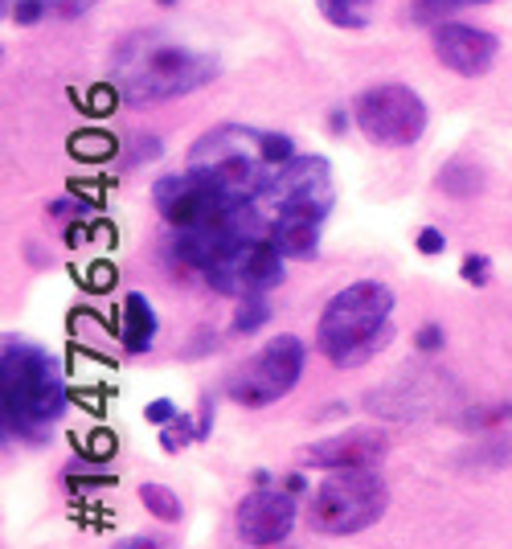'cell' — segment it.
Segmentation results:
<instances>
[{
    "mask_svg": "<svg viewBox=\"0 0 512 549\" xmlns=\"http://www.w3.org/2000/svg\"><path fill=\"white\" fill-rule=\"evenodd\" d=\"M316 9L328 25L345 33H365L373 25V0H316Z\"/></svg>",
    "mask_w": 512,
    "mask_h": 549,
    "instance_id": "cell-15",
    "label": "cell"
},
{
    "mask_svg": "<svg viewBox=\"0 0 512 549\" xmlns=\"http://www.w3.org/2000/svg\"><path fill=\"white\" fill-rule=\"evenodd\" d=\"M144 414H148V422H156V427H168L181 410H177V402L173 398H152L148 406H144Z\"/></svg>",
    "mask_w": 512,
    "mask_h": 549,
    "instance_id": "cell-27",
    "label": "cell"
},
{
    "mask_svg": "<svg viewBox=\"0 0 512 549\" xmlns=\"http://www.w3.org/2000/svg\"><path fill=\"white\" fill-rule=\"evenodd\" d=\"M353 115H357L361 136L377 148L418 144L426 132V119H431L418 91L406 87V82H377V87H365L353 103Z\"/></svg>",
    "mask_w": 512,
    "mask_h": 549,
    "instance_id": "cell-6",
    "label": "cell"
},
{
    "mask_svg": "<svg viewBox=\"0 0 512 549\" xmlns=\"http://www.w3.org/2000/svg\"><path fill=\"white\" fill-rule=\"evenodd\" d=\"M140 500H144V509L152 517H160L164 525L181 521V500H177V492H168L164 484H140Z\"/></svg>",
    "mask_w": 512,
    "mask_h": 549,
    "instance_id": "cell-18",
    "label": "cell"
},
{
    "mask_svg": "<svg viewBox=\"0 0 512 549\" xmlns=\"http://www.w3.org/2000/svg\"><path fill=\"white\" fill-rule=\"evenodd\" d=\"M70 152H74V156H91V160H107V156L115 152V140H111V136H95V132H91V136L82 132V136L70 140Z\"/></svg>",
    "mask_w": 512,
    "mask_h": 549,
    "instance_id": "cell-22",
    "label": "cell"
},
{
    "mask_svg": "<svg viewBox=\"0 0 512 549\" xmlns=\"http://www.w3.org/2000/svg\"><path fill=\"white\" fill-rule=\"evenodd\" d=\"M283 488H287V492H295V496H300V492H304L308 484H304V476H287V484H283Z\"/></svg>",
    "mask_w": 512,
    "mask_h": 549,
    "instance_id": "cell-35",
    "label": "cell"
},
{
    "mask_svg": "<svg viewBox=\"0 0 512 549\" xmlns=\"http://www.w3.org/2000/svg\"><path fill=\"white\" fill-rule=\"evenodd\" d=\"M189 443H197V427L185 418V414H177L168 427H160V447L164 451H181V447H189Z\"/></svg>",
    "mask_w": 512,
    "mask_h": 549,
    "instance_id": "cell-19",
    "label": "cell"
},
{
    "mask_svg": "<svg viewBox=\"0 0 512 549\" xmlns=\"http://www.w3.org/2000/svg\"><path fill=\"white\" fill-rule=\"evenodd\" d=\"M295 513H300V500H295V492L287 488H254L242 496L238 504V533L246 545H279L291 525H295Z\"/></svg>",
    "mask_w": 512,
    "mask_h": 549,
    "instance_id": "cell-10",
    "label": "cell"
},
{
    "mask_svg": "<svg viewBox=\"0 0 512 549\" xmlns=\"http://www.w3.org/2000/svg\"><path fill=\"white\" fill-rule=\"evenodd\" d=\"M496 422H512V406H492V410H467L459 418V427L463 431H484V427H496Z\"/></svg>",
    "mask_w": 512,
    "mask_h": 549,
    "instance_id": "cell-21",
    "label": "cell"
},
{
    "mask_svg": "<svg viewBox=\"0 0 512 549\" xmlns=\"http://www.w3.org/2000/svg\"><path fill=\"white\" fill-rule=\"evenodd\" d=\"M46 13H50L46 0H17V9H13V17H9V21H17V25H37Z\"/></svg>",
    "mask_w": 512,
    "mask_h": 549,
    "instance_id": "cell-26",
    "label": "cell"
},
{
    "mask_svg": "<svg viewBox=\"0 0 512 549\" xmlns=\"http://www.w3.org/2000/svg\"><path fill=\"white\" fill-rule=\"evenodd\" d=\"M435 185H439L447 197H455V201H472V197L484 189V168H480L476 160H447V164L439 168Z\"/></svg>",
    "mask_w": 512,
    "mask_h": 549,
    "instance_id": "cell-14",
    "label": "cell"
},
{
    "mask_svg": "<svg viewBox=\"0 0 512 549\" xmlns=\"http://www.w3.org/2000/svg\"><path fill=\"white\" fill-rule=\"evenodd\" d=\"M271 214L295 209V214H312V218H328L336 205V189H332V168L324 156H300L295 152L287 164H279L263 197H259Z\"/></svg>",
    "mask_w": 512,
    "mask_h": 549,
    "instance_id": "cell-7",
    "label": "cell"
},
{
    "mask_svg": "<svg viewBox=\"0 0 512 549\" xmlns=\"http://www.w3.org/2000/svg\"><path fill=\"white\" fill-rule=\"evenodd\" d=\"M418 250H422V255H443V250H447L443 230H435V226H422V230H418Z\"/></svg>",
    "mask_w": 512,
    "mask_h": 549,
    "instance_id": "cell-28",
    "label": "cell"
},
{
    "mask_svg": "<svg viewBox=\"0 0 512 549\" xmlns=\"http://www.w3.org/2000/svg\"><path fill=\"white\" fill-rule=\"evenodd\" d=\"M349 123H357L353 111H345V107H332V111H328V132H332V136H345Z\"/></svg>",
    "mask_w": 512,
    "mask_h": 549,
    "instance_id": "cell-30",
    "label": "cell"
},
{
    "mask_svg": "<svg viewBox=\"0 0 512 549\" xmlns=\"http://www.w3.org/2000/svg\"><path fill=\"white\" fill-rule=\"evenodd\" d=\"M115 95L127 107H152L201 91L218 78V58H209L193 46H181L160 29L127 33L111 54Z\"/></svg>",
    "mask_w": 512,
    "mask_h": 549,
    "instance_id": "cell-1",
    "label": "cell"
},
{
    "mask_svg": "<svg viewBox=\"0 0 512 549\" xmlns=\"http://www.w3.org/2000/svg\"><path fill=\"white\" fill-rule=\"evenodd\" d=\"M205 283L213 291H222V295H234V300L254 295V291L279 287L283 283V255H279V246L271 242V230L259 234V238L238 242L222 263H213L205 271Z\"/></svg>",
    "mask_w": 512,
    "mask_h": 549,
    "instance_id": "cell-8",
    "label": "cell"
},
{
    "mask_svg": "<svg viewBox=\"0 0 512 549\" xmlns=\"http://www.w3.org/2000/svg\"><path fill=\"white\" fill-rule=\"evenodd\" d=\"M87 439H91V443H87V455H95V459H107V455L115 451V435H103V431H99V435H87Z\"/></svg>",
    "mask_w": 512,
    "mask_h": 549,
    "instance_id": "cell-31",
    "label": "cell"
},
{
    "mask_svg": "<svg viewBox=\"0 0 512 549\" xmlns=\"http://www.w3.org/2000/svg\"><path fill=\"white\" fill-rule=\"evenodd\" d=\"M271 316H275V308H271V300H267V291H254V295H242V300H238L230 328H234L238 336H250V332H259Z\"/></svg>",
    "mask_w": 512,
    "mask_h": 549,
    "instance_id": "cell-16",
    "label": "cell"
},
{
    "mask_svg": "<svg viewBox=\"0 0 512 549\" xmlns=\"http://www.w3.org/2000/svg\"><path fill=\"white\" fill-rule=\"evenodd\" d=\"M115 549H164V545L152 541V537H127V541H119Z\"/></svg>",
    "mask_w": 512,
    "mask_h": 549,
    "instance_id": "cell-34",
    "label": "cell"
},
{
    "mask_svg": "<svg viewBox=\"0 0 512 549\" xmlns=\"http://www.w3.org/2000/svg\"><path fill=\"white\" fill-rule=\"evenodd\" d=\"M431 46H435V58L459 74V78H484L492 66H496V54H500V41L492 29H480V25H467V21H439L431 29Z\"/></svg>",
    "mask_w": 512,
    "mask_h": 549,
    "instance_id": "cell-9",
    "label": "cell"
},
{
    "mask_svg": "<svg viewBox=\"0 0 512 549\" xmlns=\"http://www.w3.org/2000/svg\"><path fill=\"white\" fill-rule=\"evenodd\" d=\"M476 5H492V0H414V9H410V17L418 21V25H439V21H451L455 13H463V9H476Z\"/></svg>",
    "mask_w": 512,
    "mask_h": 549,
    "instance_id": "cell-17",
    "label": "cell"
},
{
    "mask_svg": "<svg viewBox=\"0 0 512 549\" xmlns=\"http://www.w3.org/2000/svg\"><path fill=\"white\" fill-rule=\"evenodd\" d=\"M390 488L373 468L332 472L308 500V525L324 537H353L386 517Z\"/></svg>",
    "mask_w": 512,
    "mask_h": 549,
    "instance_id": "cell-4",
    "label": "cell"
},
{
    "mask_svg": "<svg viewBox=\"0 0 512 549\" xmlns=\"http://www.w3.org/2000/svg\"><path fill=\"white\" fill-rule=\"evenodd\" d=\"M82 209H87V201H70V197H62V201L50 205V218H70V214H82Z\"/></svg>",
    "mask_w": 512,
    "mask_h": 549,
    "instance_id": "cell-32",
    "label": "cell"
},
{
    "mask_svg": "<svg viewBox=\"0 0 512 549\" xmlns=\"http://www.w3.org/2000/svg\"><path fill=\"white\" fill-rule=\"evenodd\" d=\"M156 5H160V9H173V5H177V0H156Z\"/></svg>",
    "mask_w": 512,
    "mask_h": 549,
    "instance_id": "cell-36",
    "label": "cell"
},
{
    "mask_svg": "<svg viewBox=\"0 0 512 549\" xmlns=\"http://www.w3.org/2000/svg\"><path fill=\"white\" fill-rule=\"evenodd\" d=\"M164 152V144H160V136H136V144H132V152L123 156V168H140V164H148V160H156Z\"/></svg>",
    "mask_w": 512,
    "mask_h": 549,
    "instance_id": "cell-23",
    "label": "cell"
},
{
    "mask_svg": "<svg viewBox=\"0 0 512 549\" xmlns=\"http://www.w3.org/2000/svg\"><path fill=\"white\" fill-rule=\"evenodd\" d=\"M46 5H50V13H58V17H82V13H87V9H95L99 5V0H46Z\"/></svg>",
    "mask_w": 512,
    "mask_h": 549,
    "instance_id": "cell-29",
    "label": "cell"
},
{
    "mask_svg": "<svg viewBox=\"0 0 512 549\" xmlns=\"http://www.w3.org/2000/svg\"><path fill=\"white\" fill-rule=\"evenodd\" d=\"M259 152H263V160H267L271 168H279V164H287V160L295 156V144H291V136H283V132H263Z\"/></svg>",
    "mask_w": 512,
    "mask_h": 549,
    "instance_id": "cell-20",
    "label": "cell"
},
{
    "mask_svg": "<svg viewBox=\"0 0 512 549\" xmlns=\"http://www.w3.org/2000/svg\"><path fill=\"white\" fill-rule=\"evenodd\" d=\"M304 361H308V345L300 336L283 332L226 377V398L238 406H250V410H263L295 390V382H300V373H304Z\"/></svg>",
    "mask_w": 512,
    "mask_h": 549,
    "instance_id": "cell-5",
    "label": "cell"
},
{
    "mask_svg": "<svg viewBox=\"0 0 512 549\" xmlns=\"http://www.w3.org/2000/svg\"><path fill=\"white\" fill-rule=\"evenodd\" d=\"M209 427H213V398L205 394V402H201V422H197V443L209 439Z\"/></svg>",
    "mask_w": 512,
    "mask_h": 549,
    "instance_id": "cell-33",
    "label": "cell"
},
{
    "mask_svg": "<svg viewBox=\"0 0 512 549\" xmlns=\"http://www.w3.org/2000/svg\"><path fill=\"white\" fill-rule=\"evenodd\" d=\"M123 349L127 353H148L152 341H156V332H160V320H156V308L148 304V295L140 291H127L123 295Z\"/></svg>",
    "mask_w": 512,
    "mask_h": 549,
    "instance_id": "cell-13",
    "label": "cell"
},
{
    "mask_svg": "<svg viewBox=\"0 0 512 549\" xmlns=\"http://www.w3.org/2000/svg\"><path fill=\"white\" fill-rule=\"evenodd\" d=\"M0 386H5V435H25L33 443L66 414V377L58 361L21 336H9L0 349Z\"/></svg>",
    "mask_w": 512,
    "mask_h": 549,
    "instance_id": "cell-3",
    "label": "cell"
},
{
    "mask_svg": "<svg viewBox=\"0 0 512 549\" xmlns=\"http://www.w3.org/2000/svg\"><path fill=\"white\" fill-rule=\"evenodd\" d=\"M443 324H422L418 332H414V345H418V353H439L443 349Z\"/></svg>",
    "mask_w": 512,
    "mask_h": 549,
    "instance_id": "cell-25",
    "label": "cell"
},
{
    "mask_svg": "<svg viewBox=\"0 0 512 549\" xmlns=\"http://www.w3.org/2000/svg\"><path fill=\"white\" fill-rule=\"evenodd\" d=\"M390 316H394V291L386 283L377 279L349 283L324 304L316 324V349L336 369H357L394 341Z\"/></svg>",
    "mask_w": 512,
    "mask_h": 549,
    "instance_id": "cell-2",
    "label": "cell"
},
{
    "mask_svg": "<svg viewBox=\"0 0 512 549\" xmlns=\"http://www.w3.org/2000/svg\"><path fill=\"white\" fill-rule=\"evenodd\" d=\"M459 275H463V283L484 287V283L492 279V259H488V255H467L463 267H459Z\"/></svg>",
    "mask_w": 512,
    "mask_h": 549,
    "instance_id": "cell-24",
    "label": "cell"
},
{
    "mask_svg": "<svg viewBox=\"0 0 512 549\" xmlns=\"http://www.w3.org/2000/svg\"><path fill=\"white\" fill-rule=\"evenodd\" d=\"M320 218L312 214H295V209H283V214H271V242L279 246L283 259H316L320 250Z\"/></svg>",
    "mask_w": 512,
    "mask_h": 549,
    "instance_id": "cell-12",
    "label": "cell"
},
{
    "mask_svg": "<svg viewBox=\"0 0 512 549\" xmlns=\"http://www.w3.org/2000/svg\"><path fill=\"white\" fill-rule=\"evenodd\" d=\"M386 455V435L381 431H349V435H332L308 447L312 468L324 472H345V468H377V459Z\"/></svg>",
    "mask_w": 512,
    "mask_h": 549,
    "instance_id": "cell-11",
    "label": "cell"
}]
</instances>
